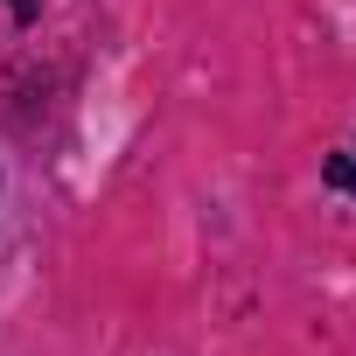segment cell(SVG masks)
<instances>
[{
    "instance_id": "obj_1",
    "label": "cell",
    "mask_w": 356,
    "mask_h": 356,
    "mask_svg": "<svg viewBox=\"0 0 356 356\" xmlns=\"http://www.w3.org/2000/svg\"><path fill=\"white\" fill-rule=\"evenodd\" d=\"M321 182H328V189H342V196H356V147L328 154V168H321Z\"/></svg>"
},
{
    "instance_id": "obj_2",
    "label": "cell",
    "mask_w": 356,
    "mask_h": 356,
    "mask_svg": "<svg viewBox=\"0 0 356 356\" xmlns=\"http://www.w3.org/2000/svg\"><path fill=\"white\" fill-rule=\"evenodd\" d=\"M29 8H35V0H15V15H29Z\"/></svg>"
}]
</instances>
